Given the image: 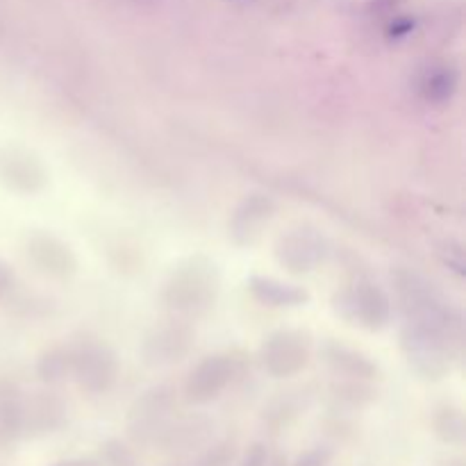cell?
Returning a JSON list of instances; mask_svg holds the SVG:
<instances>
[{
    "label": "cell",
    "instance_id": "1",
    "mask_svg": "<svg viewBox=\"0 0 466 466\" xmlns=\"http://www.w3.org/2000/svg\"><path fill=\"white\" fill-rule=\"evenodd\" d=\"M221 294V271L217 262L205 255H194L173 267L164 280L159 299L173 319L198 321L208 317Z\"/></svg>",
    "mask_w": 466,
    "mask_h": 466
},
{
    "label": "cell",
    "instance_id": "2",
    "mask_svg": "<svg viewBox=\"0 0 466 466\" xmlns=\"http://www.w3.org/2000/svg\"><path fill=\"white\" fill-rule=\"evenodd\" d=\"M400 350L408 367L428 382H440L453 371L462 350V332L440 323L405 319L400 328Z\"/></svg>",
    "mask_w": 466,
    "mask_h": 466
},
{
    "label": "cell",
    "instance_id": "3",
    "mask_svg": "<svg viewBox=\"0 0 466 466\" xmlns=\"http://www.w3.org/2000/svg\"><path fill=\"white\" fill-rule=\"evenodd\" d=\"M332 309L349 326L367 332H382L394 319V300L378 282L358 278L332 296Z\"/></svg>",
    "mask_w": 466,
    "mask_h": 466
},
{
    "label": "cell",
    "instance_id": "4",
    "mask_svg": "<svg viewBox=\"0 0 466 466\" xmlns=\"http://www.w3.org/2000/svg\"><path fill=\"white\" fill-rule=\"evenodd\" d=\"M177 417V391L171 385H155L141 391L126 414V435L132 446L157 449L159 440Z\"/></svg>",
    "mask_w": 466,
    "mask_h": 466
},
{
    "label": "cell",
    "instance_id": "5",
    "mask_svg": "<svg viewBox=\"0 0 466 466\" xmlns=\"http://www.w3.org/2000/svg\"><path fill=\"white\" fill-rule=\"evenodd\" d=\"M246 371V358L239 350H221L200 360L185 378L182 400L187 405H209L221 399Z\"/></svg>",
    "mask_w": 466,
    "mask_h": 466
},
{
    "label": "cell",
    "instance_id": "6",
    "mask_svg": "<svg viewBox=\"0 0 466 466\" xmlns=\"http://www.w3.org/2000/svg\"><path fill=\"white\" fill-rule=\"evenodd\" d=\"M73 369L71 380L86 396H105L116 387L121 378V360L105 339H86L71 344Z\"/></svg>",
    "mask_w": 466,
    "mask_h": 466
},
{
    "label": "cell",
    "instance_id": "7",
    "mask_svg": "<svg viewBox=\"0 0 466 466\" xmlns=\"http://www.w3.org/2000/svg\"><path fill=\"white\" fill-rule=\"evenodd\" d=\"M314 355V337L303 328H280L264 337L258 350V362L267 376L289 380L309 367Z\"/></svg>",
    "mask_w": 466,
    "mask_h": 466
},
{
    "label": "cell",
    "instance_id": "8",
    "mask_svg": "<svg viewBox=\"0 0 466 466\" xmlns=\"http://www.w3.org/2000/svg\"><path fill=\"white\" fill-rule=\"evenodd\" d=\"M194 346L196 330L191 323L171 317L146 332L139 353L148 369H168L189 358Z\"/></svg>",
    "mask_w": 466,
    "mask_h": 466
},
{
    "label": "cell",
    "instance_id": "9",
    "mask_svg": "<svg viewBox=\"0 0 466 466\" xmlns=\"http://www.w3.org/2000/svg\"><path fill=\"white\" fill-rule=\"evenodd\" d=\"M278 264L291 276H305L321 267L328 258V241L312 226H294L280 232L273 244Z\"/></svg>",
    "mask_w": 466,
    "mask_h": 466
},
{
    "label": "cell",
    "instance_id": "10",
    "mask_svg": "<svg viewBox=\"0 0 466 466\" xmlns=\"http://www.w3.org/2000/svg\"><path fill=\"white\" fill-rule=\"evenodd\" d=\"M0 185L16 196H36L48 187L44 159L23 144L0 146Z\"/></svg>",
    "mask_w": 466,
    "mask_h": 466
},
{
    "label": "cell",
    "instance_id": "11",
    "mask_svg": "<svg viewBox=\"0 0 466 466\" xmlns=\"http://www.w3.org/2000/svg\"><path fill=\"white\" fill-rule=\"evenodd\" d=\"M68 405L53 387L23 391V440H44L64 431Z\"/></svg>",
    "mask_w": 466,
    "mask_h": 466
},
{
    "label": "cell",
    "instance_id": "12",
    "mask_svg": "<svg viewBox=\"0 0 466 466\" xmlns=\"http://www.w3.org/2000/svg\"><path fill=\"white\" fill-rule=\"evenodd\" d=\"M25 255L30 259L32 267L41 273V276L50 278V280L66 282L80 268L76 253L71 246L57 235L46 230H35L27 235L25 241Z\"/></svg>",
    "mask_w": 466,
    "mask_h": 466
},
{
    "label": "cell",
    "instance_id": "13",
    "mask_svg": "<svg viewBox=\"0 0 466 466\" xmlns=\"http://www.w3.org/2000/svg\"><path fill=\"white\" fill-rule=\"evenodd\" d=\"M276 214L278 203L271 196L259 194V191L244 196V200L237 205L235 212L230 214V221H228V235H230L232 244L241 246V248L258 244L276 218Z\"/></svg>",
    "mask_w": 466,
    "mask_h": 466
},
{
    "label": "cell",
    "instance_id": "14",
    "mask_svg": "<svg viewBox=\"0 0 466 466\" xmlns=\"http://www.w3.org/2000/svg\"><path fill=\"white\" fill-rule=\"evenodd\" d=\"M214 440V421L205 414H187L176 417L164 437L159 440L157 451L168 453L171 458H189L198 453L203 446Z\"/></svg>",
    "mask_w": 466,
    "mask_h": 466
},
{
    "label": "cell",
    "instance_id": "15",
    "mask_svg": "<svg viewBox=\"0 0 466 466\" xmlns=\"http://www.w3.org/2000/svg\"><path fill=\"white\" fill-rule=\"evenodd\" d=\"M321 360L335 378L344 380H367L378 382L382 378V369L376 360L362 349L344 344V341L328 339L321 346Z\"/></svg>",
    "mask_w": 466,
    "mask_h": 466
},
{
    "label": "cell",
    "instance_id": "16",
    "mask_svg": "<svg viewBox=\"0 0 466 466\" xmlns=\"http://www.w3.org/2000/svg\"><path fill=\"white\" fill-rule=\"evenodd\" d=\"M246 287H248V294L255 303L271 309L303 308V305H308L309 299H312L305 287L294 285V282H285L280 280V278L271 276H250Z\"/></svg>",
    "mask_w": 466,
    "mask_h": 466
},
{
    "label": "cell",
    "instance_id": "17",
    "mask_svg": "<svg viewBox=\"0 0 466 466\" xmlns=\"http://www.w3.org/2000/svg\"><path fill=\"white\" fill-rule=\"evenodd\" d=\"M23 440V390L0 378V451H12Z\"/></svg>",
    "mask_w": 466,
    "mask_h": 466
},
{
    "label": "cell",
    "instance_id": "18",
    "mask_svg": "<svg viewBox=\"0 0 466 466\" xmlns=\"http://www.w3.org/2000/svg\"><path fill=\"white\" fill-rule=\"evenodd\" d=\"M462 73L453 62H432L419 77V94L431 105H446L455 98Z\"/></svg>",
    "mask_w": 466,
    "mask_h": 466
},
{
    "label": "cell",
    "instance_id": "19",
    "mask_svg": "<svg viewBox=\"0 0 466 466\" xmlns=\"http://www.w3.org/2000/svg\"><path fill=\"white\" fill-rule=\"evenodd\" d=\"M378 390L376 382L367 380H344V378H337L326 391L328 405H330L332 412L341 414H355L362 412V410L371 408L378 400Z\"/></svg>",
    "mask_w": 466,
    "mask_h": 466
},
{
    "label": "cell",
    "instance_id": "20",
    "mask_svg": "<svg viewBox=\"0 0 466 466\" xmlns=\"http://www.w3.org/2000/svg\"><path fill=\"white\" fill-rule=\"evenodd\" d=\"M309 394L308 390H291L285 394H278L276 399L268 400L267 408L262 410V426L271 435H280L287 428L299 421L300 414L308 410Z\"/></svg>",
    "mask_w": 466,
    "mask_h": 466
},
{
    "label": "cell",
    "instance_id": "21",
    "mask_svg": "<svg viewBox=\"0 0 466 466\" xmlns=\"http://www.w3.org/2000/svg\"><path fill=\"white\" fill-rule=\"evenodd\" d=\"M73 349L71 344H55L36 358V378L44 387H57L71 380Z\"/></svg>",
    "mask_w": 466,
    "mask_h": 466
},
{
    "label": "cell",
    "instance_id": "22",
    "mask_svg": "<svg viewBox=\"0 0 466 466\" xmlns=\"http://www.w3.org/2000/svg\"><path fill=\"white\" fill-rule=\"evenodd\" d=\"M432 432L446 446H464L466 417L464 410L453 403H444L432 412Z\"/></svg>",
    "mask_w": 466,
    "mask_h": 466
},
{
    "label": "cell",
    "instance_id": "23",
    "mask_svg": "<svg viewBox=\"0 0 466 466\" xmlns=\"http://www.w3.org/2000/svg\"><path fill=\"white\" fill-rule=\"evenodd\" d=\"M239 458V441L237 437L212 440L198 453L189 455L191 466H232Z\"/></svg>",
    "mask_w": 466,
    "mask_h": 466
},
{
    "label": "cell",
    "instance_id": "24",
    "mask_svg": "<svg viewBox=\"0 0 466 466\" xmlns=\"http://www.w3.org/2000/svg\"><path fill=\"white\" fill-rule=\"evenodd\" d=\"M100 462L103 466H144L135 453V446L118 437H109L100 444Z\"/></svg>",
    "mask_w": 466,
    "mask_h": 466
},
{
    "label": "cell",
    "instance_id": "25",
    "mask_svg": "<svg viewBox=\"0 0 466 466\" xmlns=\"http://www.w3.org/2000/svg\"><path fill=\"white\" fill-rule=\"evenodd\" d=\"M323 432L330 437L337 444H355L360 440V428L355 426V421L350 419V414L341 412H328V417L323 419Z\"/></svg>",
    "mask_w": 466,
    "mask_h": 466
},
{
    "label": "cell",
    "instance_id": "26",
    "mask_svg": "<svg viewBox=\"0 0 466 466\" xmlns=\"http://www.w3.org/2000/svg\"><path fill=\"white\" fill-rule=\"evenodd\" d=\"M332 458H335V449L330 444H319L300 453L291 466H330Z\"/></svg>",
    "mask_w": 466,
    "mask_h": 466
},
{
    "label": "cell",
    "instance_id": "27",
    "mask_svg": "<svg viewBox=\"0 0 466 466\" xmlns=\"http://www.w3.org/2000/svg\"><path fill=\"white\" fill-rule=\"evenodd\" d=\"M271 458H268V449L262 441H255L248 449L244 451L241 458H237V466H268Z\"/></svg>",
    "mask_w": 466,
    "mask_h": 466
},
{
    "label": "cell",
    "instance_id": "28",
    "mask_svg": "<svg viewBox=\"0 0 466 466\" xmlns=\"http://www.w3.org/2000/svg\"><path fill=\"white\" fill-rule=\"evenodd\" d=\"M14 289H16V273L7 259L0 258V303L7 300L14 294Z\"/></svg>",
    "mask_w": 466,
    "mask_h": 466
},
{
    "label": "cell",
    "instance_id": "29",
    "mask_svg": "<svg viewBox=\"0 0 466 466\" xmlns=\"http://www.w3.org/2000/svg\"><path fill=\"white\" fill-rule=\"evenodd\" d=\"M412 30H414V21L410 16H396L394 21L390 23V27H387L390 36H394V39L408 36Z\"/></svg>",
    "mask_w": 466,
    "mask_h": 466
},
{
    "label": "cell",
    "instance_id": "30",
    "mask_svg": "<svg viewBox=\"0 0 466 466\" xmlns=\"http://www.w3.org/2000/svg\"><path fill=\"white\" fill-rule=\"evenodd\" d=\"M53 466H103L100 462V458H68V460H62V462H55Z\"/></svg>",
    "mask_w": 466,
    "mask_h": 466
},
{
    "label": "cell",
    "instance_id": "31",
    "mask_svg": "<svg viewBox=\"0 0 466 466\" xmlns=\"http://www.w3.org/2000/svg\"><path fill=\"white\" fill-rule=\"evenodd\" d=\"M164 466H191L189 458H171V462H167Z\"/></svg>",
    "mask_w": 466,
    "mask_h": 466
},
{
    "label": "cell",
    "instance_id": "32",
    "mask_svg": "<svg viewBox=\"0 0 466 466\" xmlns=\"http://www.w3.org/2000/svg\"><path fill=\"white\" fill-rule=\"evenodd\" d=\"M276 466H282V462H276Z\"/></svg>",
    "mask_w": 466,
    "mask_h": 466
}]
</instances>
